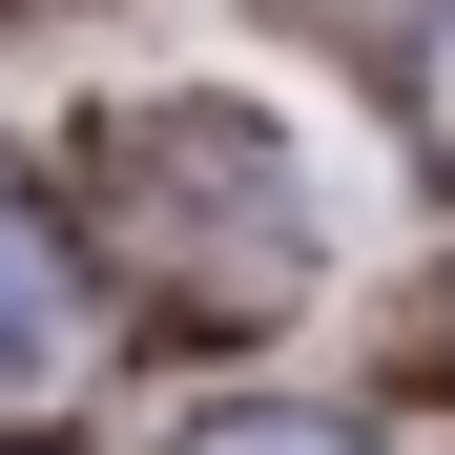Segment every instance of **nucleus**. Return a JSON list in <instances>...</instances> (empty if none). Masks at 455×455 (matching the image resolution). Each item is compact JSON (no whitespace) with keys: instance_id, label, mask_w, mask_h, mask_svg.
<instances>
[{"instance_id":"f03ea898","label":"nucleus","mask_w":455,"mask_h":455,"mask_svg":"<svg viewBox=\"0 0 455 455\" xmlns=\"http://www.w3.org/2000/svg\"><path fill=\"white\" fill-rule=\"evenodd\" d=\"M62 352H84V269H62V228L0 187V394H42Z\"/></svg>"},{"instance_id":"f257e3e1","label":"nucleus","mask_w":455,"mask_h":455,"mask_svg":"<svg viewBox=\"0 0 455 455\" xmlns=\"http://www.w3.org/2000/svg\"><path fill=\"white\" fill-rule=\"evenodd\" d=\"M104 228L145 290H207V311H290L311 290V187L249 104H145L104 124Z\"/></svg>"},{"instance_id":"7ed1b4c3","label":"nucleus","mask_w":455,"mask_h":455,"mask_svg":"<svg viewBox=\"0 0 455 455\" xmlns=\"http://www.w3.org/2000/svg\"><path fill=\"white\" fill-rule=\"evenodd\" d=\"M187 455H372L352 414H290V394H249V414H187Z\"/></svg>"}]
</instances>
